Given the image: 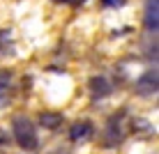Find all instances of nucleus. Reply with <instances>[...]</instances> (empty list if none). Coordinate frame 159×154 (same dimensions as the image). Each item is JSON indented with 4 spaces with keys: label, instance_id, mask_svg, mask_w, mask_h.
<instances>
[{
    "label": "nucleus",
    "instance_id": "f257e3e1",
    "mask_svg": "<svg viewBox=\"0 0 159 154\" xmlns=\"http://www.w3.org/2000/svg\"><path fill=\"white\" fill-rule=\"evenodd\" d=\"M14 138H16V143H19L23 150H28V152L37 147L35 124H32L28 117H23V115H19V117L14 120Z\"/></svg>",
    "mask_w": 159,
    "mask_h": 154
},
{
    "label": "nucleus",
    "instance_id": "f03ea898",
    "mask_svg": "<svg viewBox=\"0 0 159 154\" xmlns=\"http://www.w3.org/2000/svg\"><path fill=\"white\" fill-rule=\"evenodd\" d=\"M145 28L150 32L159 28V0H145Z\"/></svg>",
    "mask_w": 159,
    "mask_h": 154
},
{
    "label": "nucleus",
    "instance_id": "7ed1b4c3",
    "mask_svg": "<svg viewBox=\"0 0 159 154\" xmlns=\"http://www.w3.org/2000/svg\"><path fill=\"white\" fill-rule=\"evenodd\" d=\"M136 90H139L141 95H152V92H157V71H148L143 78L136 83Z\"/></svg>",
    "mask_w": 159,
    "mask_h": 154
},
{
    "label": "nucleus",
    "instance_id": "20e7f679",
    "mask_svg": "<svg viewBox=\"0 0 159 154\" xmlns=\"http://www.w3.org/2000/svg\"><path fill=\"white\" fill-rule=\"evenodd\" d=\"M90 134H92V124L83 120V122H76V124L72 126V131H69V138H72L74 143H81V140H85Z\"/></svg>",
    "mask_w": 159,
    "mask_h": 154
},
{
    "label": "nucleus",
    "instance_id": "39448f33",
    "mask_svg": "<svg viewBox=\"0 0 159 154\" xmlns=\"http://www.w3.org/2000/svg\"><path fill=\"white\" fill-rule=\"evenodd\" d=\"M90 90H92V97H106L108 92H111V85H108L106 78L95 76V78L90 81Z\"/></svg>",
    "mask_w": 159,
    "mask_h": 154
},
{
    "label": "nucleus",
    "instance_id": "423d86ee",
    "mask_svg": "<svg viewBox=\"0 0 159 154\" xmlns=\"http://www.w3.org/2000/svg\"><path fill=\"white\" fill-rule=\"evenodd\" d=\"M39 122H42V126H46V129H56L58 124H62V115L60 113H42Z\"/></svg>",
    "mask_w": 159,
    "mask_h": 154
},
{
    "label": "nucleus",
    "instance_id": "0eeeda50",
    "mask_svg": "<svg viewBox=\"0 0 159 154\" xmlns=\"http://www.w3.org/2000/svg\"><path fill=\"white\" fill-rule=\"evenodd\" d=\"M7 87H9V76L7 74H0V106H5V101L9 99Z\"/></svg>",
    "mask_w": 159,
    "mask_h": 154
},
{
    "label": "nucleus",
    "instance_id": "6e6552de",
    "mask_svg": "<svg viewBox=\"0 0 159 154\" xmlns=\"http://www.w3.org/2000/svg\"><path fill=\"white\" fill-rule=\"evenodd\" d=\"M104 5H108V7H120V5H125V0H104Z\"/></svg>",
    "mask_w": 159,
    "mask_h": 154
},
{
    "label": "nucleus",
    "instance_id": "1a4fd4ad",
    "mask_svg": "<svg viewBox=\"0 0 159 154\" xmlns=\"http://www.w3.org/2000/svg\"><path fill=\"white\" fill-rule=\"evenodd\" d=\"M58 2H67V0H58Z\"/></svg>",
    "mask_w": 159,
    "mask_h": 154
}]
</instances>
